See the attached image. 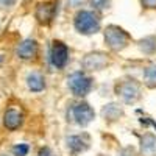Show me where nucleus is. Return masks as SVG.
<instances>
[{
  "label": "nucleus",
  "mask_w": 156,
  "mask_h": 156,
  "mask_svg": "<svg viewBox=\"0 0 156 156\" xmlns=\"http://www.w3.org/2000/svg\"><path fill=\"white\" fill-rule=\"evenodd\" d=\"M144 81L148 87H156V64H151L144 70Z\"/></svg>",
  "instance_id": "nucleus-16"
},
{
  "label": "nucleus",
  "mask_w": 156,
  "mask_h": 156,
  "mask_svg": "<svg viewBox=\"0 0 156 156\" xmlns=\"http://www.w3.org/2000/svg\"><path fill=\"white\" fill-rule=\"evenodd\" d=\"M14 3V0H0V8H6Z\"/></svg>",
  "instance_id": "nucleus-20"
},
{
  "label": "nucleus",
  "mask_w": 156,
  "mask_h": 156,
  "mask_svg": "<svg viewBox=\"0 0 156 156\" xmlns=\"http://www.w3.org/2000/svg\"><path fill=\"white\" fill-rule=\"evenodd\" d=\"M83 69L86 70H101L108 66V56L101 51H92L83 58Z\"/></svg>",
  "instance_id": "nucleus-7"
},
{
  "label": "nucleus",
  "mask_w": 156,
  "mask_h": 156,
  "mask_svg": "<svg viewBox=\"0 0 156 156\" xmlns=\"http://www.w3.org/2000/svg\"><path fill=\"white\" fill-rule=\"evenodd\" d=\"M37 156H51V151H50L47 147H44V148L39 150V154H37Z\"/></svg>",
  "instance_id": "nucleus-22"
},
{
  "label": "nucleus",
  "mask_w": 156,
  "mask_h": 156,
  "mask_svg": "<svg viewBox=\"0 0 156 156\" xmlns=\"http://www.w3.org/2000/svg\"><path fill=\"white\" fill-rule=\"evenodd\" d=\"M105 42L108 44L109 48L119 51V50H123L128 45L129 36L122 28L115 27V25H109V27L105 30Z\"/></svg>",
  "instance_id": "nucleus-2"
},
{
  "label": "nucleus",
  "mask_w": 156,
  "mask_h": 156,
  "mask_svg": "<svg viewBox=\"0 0 156 156\" xmlns=\"http://www.w3.org/2000/svg\"><path fill=\"white\" fill-rule=\"evenodd\" d=\"M75 28L83 34H92L100 30V20L92 11H80L75 16Z\"/></svg>",
  "instance_id": "nucleus-1"
},
{
  "label": "nucleus",
  "mask_w": 156,
  "mask_h": 156,
  "mask_svg": "<svg viewBox=\"0 0 156 156\" xmlns=\"http://www.w3.org/2000/svg\"><path fill=\"white\" fill-rule=\"evenodd\" d=\"M12 150H14V154H16V156H27V153H28L30 148H28L27 144H19V145H16Z\"/></svg>",
  "instance_id": "nucleus-17"
},
{
  "label": "nucleus",
  "mask_w": 156,
  "mask_h": 156,
  "mask_svg": "<svg viewBox=\"0 0 156 156\" xmlns=\"http://www.w3.org/2000/svg\"><path fill=\"white\" fill-rule=\"evenodd\" d=\"M50 61L56 69H62L69 61V48L59 41H55L50 51Z\"/></svg>",
  "instance_id": "nucleus-6"
},
{
  "label": "nucleus",
  "mask_w": 156,
  "mask_h": 156,
  "mask_svg": "<svg viewBox=\"0 0 156 156\" xmlns=\"http://www.w3.org/2000/svg\"><path fill=\"white\" fill-rule=\"evenodd\" d=\"M140 151L144 156H156V137L153 134H145L140 139Z\"/></svg>",
  "instance_id": "nucleus-11"
},
{
  "label": "nucleus",
  "mask_w": 156,
  "mask_h": 156,
  "mask_svg": "<svg viewBox=\"0 0 156 156\" xmlns=\"http://www.w3.org/2000/svg\"><path fill=\"white\" fill-rule=\"evenodd\" d=\"M3 123L8 129H16L22 123V114L17 109H8L3 115Z\"/></svg>",
  "instance_id": "nucleus-10"
},
{
  "label": "nucleus",
  "mask_w": 156,
  "mask_h": 156,
  "mask_svg": "<svg viewBox=\"0 0 156 156\" xmlns=\"http://www.w3.org/2000/svg\"><path fill=\"white\" fill-rule=\"evenodd\" d=\"M53 14H55V8H53V5H50V3H41L37 6V9H36V17H37L39 22H42V23L50 22L51 19H53Z\"/></svg>",
  "instance_id": "nucleus-13"
},
{
  "label": "nucleus",
  "mask_w": 156,
  "mask_h": 156,
  "mask_svg": "<svg viewBox=\"0 0 156 156\" xmlns=\"http://www.w3.org/2000/svg\"><path fill=\"white\" fill-rule=\"evenodd\" d=\"M139 47L144 53H156V36H147L144 39H140L139 42Z\"/></svg>",
  "instance_id": "nucleus-15"
},
{
  "label": "nucleus",
  "mask_w": 156,
  "mask_h": 156,
  "mask_svg": "<svg viewBox=\"0 0 156 156\" xmlns=\"http://www.w3.org/2000/svg\"><path fill=\"white\" fill-rule=\"evenodd\" d=\"M101 115L105 117L106 120L114 122V120L120 119V117L123 115V109H122V106L117 105V103H109V105H106L101 109Z\"/></svg>",
  "instance_id": "nucleus-12"
},
{
  "label": "nucleus",
  "mask_w": 156,
  "mask_h": 156,
  "mask_svg": "<svg viewBox=\"0 0 156 156\" xmlns=\"http://www.w3.org/2000/svg\"><path fill=\"white\" fill-rule=\"evenodd\" d=\"M90 3H92V6L97 8V9H105V8L109 6L111 0H90Z\"/></svg>",
  "instance_id": "nucleus-18"
},
{
  "label": "nucleus",
  "mask_w": 156,
  "mask_h": 156,
  "mask_svg": "<svg viewBox=\"0 0 156 156\" xmlns=\"http://www.w3.org/2000/svg\"><path fill=\"white\" fill-rule=\"evenodd\" d=\"M67 147L73 153H81V151L87 150V147H89V137L86 134H83V136H80V134L70 136L67 139Z\"/></svg>",
  "instance_id": "nucleus-9"
},
{
  "label": "nucleus",
  "mask_w": 156,
  "mask_h": 156,
  "mask_svg": "<svg viewBox=\"0 0 156 156\" xmlns=\"http://www.w3.org/2000/svg\"><path fill=\"white\" fill-rule=\"evenodd\" d=\"M67 86L76 97H84L89 94V90L92 89V80L83 72H75L69 76Z\"/></svg>",
  "instance_id": "nucleus-3"
},
{
  "label": "nucleus",
  "mask_w": 156,
  "mask_h": 156,
  "mask_svg": "<svg viewBox=\"0 0 156 156\" xmlns=\"http://www.w3.org/2000/svg\"><path fill=\"white\" fill-rule=\"evenodd\" d=\"M94 109L90 108V105H87V103L81 101V103H76V105H73L72 108V117L75 119V122L78 125H81V126H86L87 123L92 122L94 119Z\"/></svg>",
  "instance_id": "nucleus-5"
},
{
  "label": "nucleus",
  "mask_w": 156,
  "mask_h": 156,
  "mask_svg": "<svg viewBox=\"0 0 156 156\" xmlns=\"http://www.w3.org/2000/svg\"><path fill=\"white\" fill-rule=\"evenodd\" d=\"M27 84H28V87L33 90V92H39V90H42L44 86H45L42 75L36 73V72H33V73H30L27 76Z\"/></svg>",
  "instance_id": "nucleus-14"
},
{
  "label": "nucleus",
  "mask_w": 156,
  "mask_h": 156,
  "mask_svg": "<svg viewBox=\"0 0 156 156\" xmlns=\"http://www.w3.org/2000/svg\"><path fill=\"white\" fill-rule=\"evenodd\" d=\"M83 2V0H69V3L72 5V6H76V5H80Z\"/></svg>",
  "instance_id": "nucleus-23"
},
{
  "label": "nucleus",
  "mask_w": 156,
  "mask_h": 156,
  "mask_svg": "<svg viewBox=\"0 0 156 156\" xmlns=\"http://www.w3.org/2000/svg\"><path fill=\"white\" fill-rule=\"evenodd\" d=\"M115 92L123 103H136L140 98V86L134 80H123L115 86Z\"/></svg>",
  "instance_id": "nucleus-4"
},
{
  "label": "nucleus",
  "mask_w": 156,
  "mask_h": 156,
  "mask_svg": "<svg viewBox=\"0 0 156 156\" xmlns=\"http://www.w3.org/2000/svg\"><path fill=\"white\" fill-rule=\"evenodd\" d=\"M147 8H156V0H142Z\"/></svg>",
  "instance_id": "nucleus-21"
},
{
  "label": "nucleus",
  "mask_w": 156,
  "mask_h": 156,
  "mask_svg": "<svg viewBox=\"0 0 156 156\" xmlns=\"http://www.w3.org/2000/svg\"><path fill=\"white\" fill-rule=\"evenodd\" d=\"M37 53V44L33 39H25V41L17 47V55L22 59H31Z\"/></svg>",
  "instance_id": "nucleus-8"
},
{
  "label": "nucleus",
  "mask_w": 156,
  "mask_h": 156,
  "mask_svg": "<svg viewBox=\"0 0 156 156\" xmlns=\"http://www.w3.org/2000/svg\"><path fill=\"white\" fill-rule=\"evenodd\" d=\"M119 156H134V150L133 148H123L119 153Z\"/></svg>",
  "instance_id": "nucleus-19"
}]
</instances>
